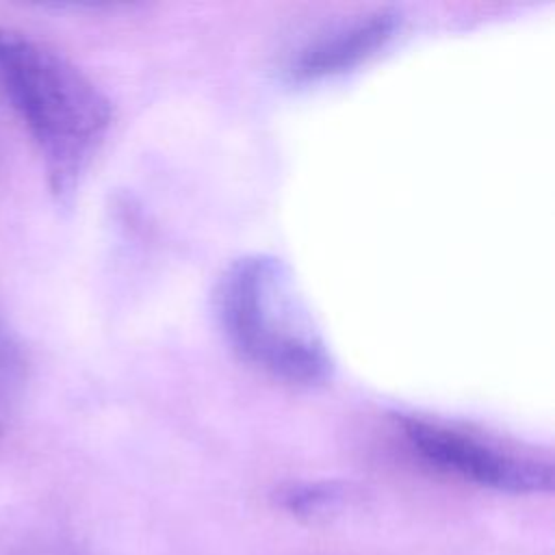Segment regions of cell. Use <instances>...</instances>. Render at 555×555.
<instances>
[{
    "label": "cell",
    "mask_w": 555,
    "mask_h": 555,
    "mask_svg": "<svg viewBox=\"0 0 555 555\" xmlns=\"http://www.w3.org/2000/svg\"><path fill=\"white\" fill-rule=\"evenodd\" d=\"M0 93L37 147L52 193L69 195L108 132V98L67 56L2 24Z\"/></svg>",
    "instance_id": "obj_1"
},
{
    "label": "cell",
    "mask_w": 555,
    "mask_h": 555,
    "mask_svg": "<svg viewBox=\"0 0 555 555\" xmlns=\"http://www.w3.org/2000/svg\"><path fill=\"white\" fill-rule=\"evenodd\" d=\"M217 312L232 347L258 371L293 386L327 379L332 358L278 258L256 254L232 262L219 280Z\"/></svg>",
    "instance_id": "obj_2"
},
{
    "label": "cell",
    "mask_w": 555,
    "mask_h": 555,
    "mask_svg": "<svg viewBox=\"0 0 555 555\" xmlns=\"http://www.w3.org/2000/svg\"><path fill=\"white\" fill-rule=\"evenodd\" d=\"M414 453L442 473L503 492H540L553 483L548 462L505 447L466 427L410 416L401 421Z\"/></svg>",
    "instance_id": "obj_3"
},
{
    "label": "cell",
    "mask_w": 555,
    "mask_h": 555,
    "mask_svg": "<svg viewBox=\"0 0 555 555\" xmlns=\"http://www.w3.org/2000/svg\"><path fill=\"white\" fill-rule=\"evenodd\" d=\"M397 26L399 15L390 9L358 15L306 43L293 59L291 72L297 78H321L345 72L384 48Z\"/></svg>",
    "instance_id": "obj_4"
},
{
    "label": "cell",
    "mask_w": 555,
    "mask_h": 555,
    "mask_svg": "<svg viewBox=\"0 0 555 555\" xmlns=\"http://www.w3.org/2000/svg\"><path fill=\"white\" fill-rule=\"evenodd\" d=\"M26 364L22 349L0 319V436L7 431L9 421L20 403Z\"/></svg>",
    "instance_id": "obj_5"
},
{
    "label": "cell",
    "mask_w": 555,
    "mask_h": 555,
    "mask_svg": "<svg viewBox=\"0 0 555 555\" xmlns=\"http://www.w3.org/2000/svg\"><path fill=\"white\" fill-rule=\"evenodd\" d=\"M340 503V490L330 483H310L291 488L284 494V505L288 512L304 518H321L334 512Z\"/></svg>",
    "instance_id": "obj_6"
}]
</instances>
